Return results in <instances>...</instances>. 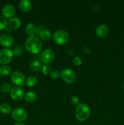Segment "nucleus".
<instances>
[{"instance_id":"nucleus-26","label":"nucleus","mask_w":124,"mask_h":125,"mask_svg":"<svg viewBox=\"0 0 124 125\" xmlns=\"http://www.w3.org/2000/svg\"><path fill=\"white\" fill-rule=\"evenodd\" d=\"M50 76L53 79H57L61 76V73L58 70L51 71L50 73Z\"/></svg>"},{"instance_id":"nucleus-8","label":"nucleus","mask_w":124,"mask_h":125,"mask_svg":"<svg viewBox=\"0 0 124 125\" xmlns=\"http://www.w3.org/2000/svg\"><path fill=\"white\" fill-rule=\"evenodd\" d=\"M11 81L14 84L17 85H21L25 81V76L21 72L15 71L13 72L10 76Z\"/></svg>"},{"instance_id":"nucleus-33","label":"nucleus","mask_w":124,"mask_h":125,"mask_svg":"<svg viewBox=\"0 0 124 125\" xmlns=\"http://www.w3.org/2000/svg\"></svg>"},{"instance_id":"nucleus-5","label":"nucleus","mask_w":124,"mask_h":125,"mask_svg":"<svg viewBox=\"0 0 124 125\" xmlns=\"http://www.w3.org/2000/svg\"><path fill=\"white\" fill-rule=\"evenodd\" d=\"M12 116L15 120L21 122L27 118V112L25 109L20 107L15 108L12 112Z\"/></svg>"},{"instance_id":"nucleus-10","label":"nucleus","mask_w":124,"mask_h":125,"mask_svg":"<svg viewBox=\"0 0 124 125\" xmlns=\"http://www.w3.org/2000/svg\"><path fill=\"white\" fill-rule=\"evenodd\" d=\"M24 96V90L19 87H14L10 91V96L13 100L18 101Z\"/></svg>"},{"instance_id":"nucleus-29","label":"nucleus","mask_w":124,"mask_h":125,"mask_svg":"<svg viewBox=\"0 0 124 125\" xmlns=\"http://www.w3.org/2000/svg\"><path fill=\"white\" fill-rule=\"evenodd\" d=\"M43 31V27L42 26H38L36 28V35L38 34H40V33L41 32Z\"/></svg>"},{"instance_id":"nucleus-9","label":"nucleus","mask_w":124,"mask_h":125,"mask_svg":"<svg viewBox=\"0 0 124 125\" xmlns=\"http://www.w3.org/2000/svg\"><path fill=\"white\" fill-rule=\"evenodd\" d=\"M0 43L5 47H10L13 43V39L10 34L4 33L0 35Z\"/></svg>"},{"instance_id":"nucleus-27","label":"nucleus","mask_w":124,"mask_h":125,"mask_svg":"<svg viewBox=\"0 0 124 125\" xmlns=\"http://www.w3.org/2000/svg\"><path fill=\"white\" fill-rule=\"evenodd\" d=\"M73 62H74V63L75 65L79 66L81 64L82 61H81V59H80V57L76 56V57H74V59H73Z\"/></svg>"},{"instance_id":"nucleus-31","label":"nucleus","mask_w":124,"mask_h":125,"mask_svg":"<svg viewBox=\"0 0 124 125\" xmlns=\"http://www.w3.org/2000/svg\"><path fill=\"white\" fill-rule=\"evenodd\" d=\"M14 125H25L23 123H21V122H18V123H16Z\"/></svg>"},{"instance_id":"nucleus-25","label":"nucleus","mask_w":124,"mask_h":125,"mask_svg":"<svg viewBox=\"0 0 124 125\" xmlns=\"http://www.w3.org/2000/svg\"><path fill=\"white\" fill-rule=\"evenodd\" d=\"M42 72L46 75L50 74L51 72V67L49 64H45L43 66Z\"/></svg>"},{"instance_id":"nucleus-2","label":"nucleus","mask_w":124,"mask_h":125,"mask_svg":"<svg viewBox=\"0 0 124 125\" xmlns=\"http://www.w3.org/2000/svg\"><path fill=\"white\" fill-rule=\"evenodd\" d=\"M76 118L80 122L87 120L91 114L89 107L86 104L81 103L77 105L75 111Z\"/></svg>"},{"instance_id":"nucleus-6","label":"nucleus","mask_w":124,"mask_h":125,"mask_svg":"<svg viewBox=\"0 0 124 125\" xmlns=\"http://www.w3.org/2000/svg\"><path fill=\"white\" fill-rule=\"evenodd\" d=\"M61 77L64 81L69 84L75 82L76 79V74L74 71L70 68H64L61 72Z\"/></svg>"},{"instance_id":"nucleus-17","label":"nucleus","mask_w":124,"mask_h":125,"mask_svg":"<svg viewBox=\"0 0 124 125\" xmlns=\"http://www.w3.org/2000/svg\"><path fill=\"white\" fill-rule=\"evenodd\" d=\"M42 67V64L38 61H34L30 65V69L33 72H38Z\"/></svg>"},{"instance_id":"nucleus-21","label":"nucleus","mask_w":124,"mask_h":125,"mask_svg":"<svg viewBox=\"0 0 124 125\" xmlns=\"http://www.w3.org/2000/svg\"><path fill=\"white\" fill-rule=\"evenodd\" d=\"M40 37L41 39L44 40H48L51 39V36H52V34L51 32L46 29H44L40 33Z\"/></svg>"},{"instance_id":"nucleus-7","label":"nucleus","mask_w":124,"mask_h":125,"mask_svg":"<svg viewBox=\"0 0 124 125\" xmlns=\"http://www.w3.org/2000/svg\"><path fill=\"white\" fill-rule=\"evenodd\" d=\"M54 57L55 54L53 51L51 49H46L41 52L40 55V59L43 63L48 64L53 61Z\"/></svg>"},{"instance_id":"nucleus-16","label":"nucleus","mask_w":124,"mask_h":125,"mask_svg":"<svg viewBox=\"0 0 124 125\" xmlns=\"http://www.w3.org/2000/svg\"><path fill=\"white\" fill-rule=\"evenodd\" d=\"M26 31L30 37L34 36L36 34V28L32 23H28L26 26Z\"/></svg>"},{"instance_id":"nucleus-20","label":"nucleus","mask_w":124,"mask_h":125,"mask_svg":"<svg viewBox=\"0 0 124 125\" xmlns=\"http://www.w3.org/2000/svg\"><path fill=\"white\" fill-rule=\"evenodd\" d=\"M38 83V79L34 76H29L27 79H26V84L27 86L29 87H34Z\"/></svg>"},{"instance_id":"nucleus-24","label":"nucleus","mask_w":124,"mask_h":125,"mask_svg":"<svg viewBox=\"0 0 124 125\" xmlns=\"http://www.w3.org/2000/svg\"><path fill=\"white\" fill-rule=\"evenodd\" d=\"M13 55L15 56H20L23 54V47L21 45H18L17 46L14 48L13 51Z\"/></svg>"},{"instance_id":"nucleus-13","label":"nucleus","mask_w":124,"mask_h":125,"mask_svg":"<svg viewBox=\"0 0 124 125\" xmlns=\"http://www.w3.org/2000/svg\"><path fill=\"white\" fill-rule=\"evenodd\" d=\"M9 26L12 29H17L21 25V21L18 17H13L8 22Z\"/></svg>"},{"instance_id":"nucleus-1","label":"nucleus","mask_w":124,"mask_h":125,"mask_svg":"<svg viewBox=\"0 0 124 125\" xmlns=\"http://www.w3.org/2000/svg\"><path fill=\"white\" fill-rule=\"evenodd\" d=\"M25 48L30 53L37 54L42 50L43 43L38 37L34 35L29 37L26 39Z\"/></svg>"},{"instance_id":"nucleus-22","label":"nucleus","mask_w":124,"mask_h":125,"mask_svg":"<svg viewBox=\"0 0 124 125\" xmlns=\"http://www.w3.org/2000/svg\"><path fill=\"white\" fill-rule=\"evenodd\" d=\"M7 23H8V21H7V18H5L4 16L0 15V31L6 29L7 28Z\"/></svg>"},{"instance_id":"nucleus-3","label":"nucleus","mask_w":124,"mask_h":125,"mask_svg":"<svg viewBox=\"0 0 124 125\" xmlns=\"http://www.w3.org/2000/svg\"><path fill=\"white\" fill-rule=\"evenodd\" d=\"M53 40L58 45H63L67 43L69 40V35L68 32L63 29L56 31L53 34Z\"/></svg>"},{"instance_id":"nucleus-32","label":"nucleus","mask_w":124,"mask_h":125,"mask_svg":"<svg viewBox=\"0 0 124 125\" xmlns=\"http://www.w3.org/2000/svg\"><path fill=\"white\" fill-rule=\"evenodd\" d=\"M123 90H124V85H123Z\"/></svg>"},{"instance_id":"nucleus-15","label":"nucleus","mask_w":124,"mask_h":125,"mask_svg":"<svg viewBox=\"0 0 124 125\" xmlns=\"http://www.w3.org/2000/svg\"><path fill=\"white\" fill-rule=\"evenodd\" d=\"M24 98L26 101L29 103H33L37 99V95L35 92L30 91L27 92L24 95Z\"/></svg>"},{"instance_id":"nucleus-30","label":"nucleus","mask_w":124,"mask_h":125,"mask_svg":"<svg viewBox=\"0 0 124 125\" xmlns=\"http://www.w3.org/2000/svg\"><path fill=\"white\" fill-rule=\"evenodd\" d=\"M6 30L7 32H11V28L10 27H7L6 28Z\"/></svg>"},{"instance_id":"nucleus-18","label":"nucleus","mask_w":124,"mask_h":125,"mask_svg":"<svg viewBox=\"0 0 124 125\" xmlns=\"http://www.w3.org/2000/svg\"><path fill=\"white\" fill-rule=\"evenodd\" d=\"M11 73V68L7 65H3L0 67V75L7 76Z\"/></svg>"},{"instance_id":"nucleus-23","label":"nucleus","mask_w":124,"mask_h":125,"mask_svg":"<svg viewBox=\"0 0 124 125\" xmlns=\"http://www.w3.org/2000/svg\"><path fill=\"white\" fill-rule=\"evenodd\" d=\"M12 89V85L9 83H4L3 84H2L1 88H0L1 91L4 94H7L9 91H11Z\"/></svg>"},{"instance_id":"nucleus-12","label":"nucleus","mask_w":124,"mask_h":125,"mask_svg":"<svg viewBox=\"0 0 124 125\" xmlns=\"http://www.w3.org/2000/svg\"><path fill=\"white\" fill-rule=\"evenodd\" d=\"M108 28L106 25L103 24H100L97 27L96 29V35L98 37H104L108 34Z\"/></svg>"},{"instance_id":"nucleus-19","label":"nucleus","mask_w":124,"mask_h":125,"mask_svg":"<svg viewBox=\"0 0 124 125\" xmlns=\"http://www.w3.org/2000/svg\"><path fill=\"white\" fill-rule=\"evenodd\" d=\"M0 111L2 114H8L11 112V107L9 104L3 103L0 104Z\"/></svg>"},{"instance_id":"nucleus-4","label":"nucleus","mask_w":124,"mask_h":125,"mask_svg":"<svg viewBox=\"0 0 124 125\" xmlns=\"http://www.w3.org/2000/svg\"><path fill=\"white\" fill-rule=\"evenodd\" d=\"M13 52L9 48H4L0 51V63L7 65L13 59Z\"/></svg>"},{"instance_id":"nucleus-28","label":"nucleus","mask_w":124,"mask_h":125,"mask_svg":"<svg viewBox=\"0 0 124 125\" xmlns=\"http://www.w3.org/2000/svg\"><path fill=\"white\" fill-rule=\"evenodd\" d=\"M71 103L73 104L79 105L80 100H79V98L78 96H72V97H71Z\"/></svg>"},{"instance_id":"nucleus-11","label":"nucleus","mask_w":124,"mask_h":125,"mask_svg":"<svg viewBox=\"0 0 124 125\" xmlns=\"http://www.w3.org/2000/svg\"><path fill=\"white\" fill-rule=\"evenodd\" d=\"M2 13L5 18H11L14 15L15 9L12 4H6L2 8Z\"/></svg>"},{"instance_id":"nucleus-14","label":"nucleus","mask_w":124,"mask_h":125,"mask_svg":"<svg viewBox=\"0 0 124 125\" xmlns=\"http://www.w3.org/2000/svg\"><path fill=\"white\" fill-rule=\"evenodd\" d=\"M19 9L24 12H29L32 7V3L29 0H21L19 2Z\"/></svg>"}]
</instances>
